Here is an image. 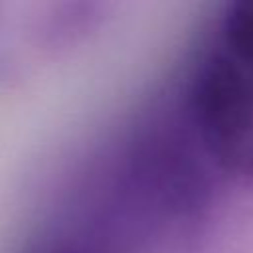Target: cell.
I'll use <instances>...</instances> for the list:
<instances>
[{
  "mask_svg": "<svg viewBox=\"0 0 253 253\" xmlns=\"http://www.w3.org/2000/svg\"><path fill=\"white\" fill-rule=\"evenodd\" d=\"M97 2H63L57 4L40 26L42 45L47 49H63L81 42L103 18Z\"/></svg>",
  "mask_w": 253,
  "mask_h": 253,
  "instance_id": "2",
  "label": "cell"
},
{
  "mask_svg": "<svg viewBox=\"0 0 253 253\" xmlns=\"http://www.w3.org/2000/svg\"><path fill=\"white\" fill-rule=\"evenodd\" d=\"M190 231L204 253H253V128L213 152Z\"/></svg>",
  "mask_w": 253,
  "mask_h": 253,
  "instance_id": "1",
  "label": "cell"
},
{
  "mask_svg": "<svg viewBox=\"0 0 253 253\" xmlns=\"http://www.w3.org/2000/svg\"><path fill=\"white\" fill-rule=\"evenodd\" d=\"M43 253H85V251H81L79 247H73V245H55Z\"/></svg>",
  "mask_w": 253,
  "mask_h": 253,
  "instance_id": "3",
  "label": "cell"
}]
</instances>
